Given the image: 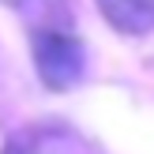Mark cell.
<instances>
[{"label":"cell","instance_id":"6da1fadb","mask_svg":"<svg viewBox=\"0 0 154 154\" xmlns=\"http://www.w3.org/2000/svg\"><path fill=\"white\" fill-rule=\"evenodd\" d=\"M34 68L38 79L49 90H72L83 83V72H87V53H83V42L64 30H42L34 38Z\"/></svg>","mask_w":154,"mask_h":154},{"label":"cell","instance_id":"7a4b0ae2","mask_svg":"<svg viewBox=\"0 0 154 154\" xmlns=\"http://www.w3.org/2000/svg\"><path fill=\"white\" fill-rule=\"evenodd\" d=\"M0 154H98L87 135L68 124H26L8 135Z\"/></svg>","mask_w":154,"mask_h":154},{"label":"cell","instance_id":"3957f363","mask_svg":"<svg viewBox=\"0 0 154 154\" xmlns=\"http://www.w3.org/2000/svg\"><path fill=\"white\" fill-rule=\"evenodd\" d=\"M113 30L128 38H143L154 30V0H94Z\"/></svg>","mask_w":154,"mask_h":154},{"label":"cell","instance_id":"277c9868","mask_svg":"<svg viewBox=\"0 0 154 154\" xmlns=\"http://www.w3.org/2000/svg\"><path fill=\"white\" fill-rule=\"evenodd\" d=\"M4 4H23V0H4Z\"/></svg>","mask_w":154,"mask_h":154}]
</instances>
